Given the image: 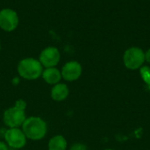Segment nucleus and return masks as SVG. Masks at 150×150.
I'll return each mask as SVG.
<instances>
[{
  "label": "nucleus",
  "instance_id": "1",
  "mask_svg": "<svg viewBox=\"0 0 150 150\" xmlns=\"http://www.w3.org/2000/svg\"><path fill=\"white\" fill-rule=\"evenodd\" d=\"M26 103L23 100H18L15 106L7 109L4 113V122L10 128H18L26 119L25 118Z\"/></svg>",
  "mask_w": 150,
  "mask_h": 150
},
{
  "label": "nucleus",
  "instance_id": "2",
  "mask_svg": "<svg viewBox=\"0 0 150 150\" xmlns=\"http://www.w3.org/2000/svg\"><path fill=\"white\" fill-rule=\"evenodd\" d=\"M47 130V127L46 122L38 117H30L26 118L22 125V131L25 137L33 141L44 138Z\"/></svg>",
  "mask_w": 150,
  "mask_h": 150
},
{
  "label": "nucleus",
  "instance_id": "3",
  "mask_svg": "<svg viewBox=\"0 0 150 150\" xmlns=\"http://www.w3.org/2000/svg\"><path fill=\"white\" fill-rule=\"evenodd\" d=\"M18 74L25 80H36L42 75V65L39 60L32 57L22 59L18 65Z\"/></svg>",
  "mask_w": 150,
  "mask_h": 150
},
{
  "label": "nucleus",
  "instance_id": "4",
  "mask_svg": "<svg viewBox=\"0 0 150 150\" xmlns=\"http://www.w3.org/2000/svg\"><path fill=\"white\" fill-rule=\"evenodd\" d=\"M123 62L127 69L137 70L143 66L145 62V53L138 47L129 48L124 53Z\"/></svg>",
  "mask_w": 150,
  "mask_h": 150
},
{
  "label": "nucleus",
  "instance_id": "5",
  "mask_svg": "<svg viewBox=\"0 0 150 150\" xmlns=\"http://www.w3.org/2000/svg\"><path fill=\"white\" fill-rule=\"evenodd\" d=\"M4 139L8 146L17 149L23 148L26 142V137L19 128H10L6 130Z\"/></svg>",
  "mask_w": 150,
  "mask_h": 150
},
{
  "label": "nucleus",
  "instance_id": "6",
  "mask_svg": "<svg viewBox=\"0 0 150 150\" xmlns=\"http://www.w3.org/2000/svg\"><path fill=\"white\" fill-rule=\"evenodd\" d=\"M18 24V17L11 9H3L0 11V27L6 31H13Z\"/></svg>",
  "mask_w": 150,
  "mask_h": 150
},
{
  "label": "nucleus",
  "instance_id": "7",
  "mask_svg": "<svg viewBox=\"0 0 150 150\" xmlns=\"http://www.w3.org/2000/svg\"><path fill=\"white\" fill-rule=\"evenodd\" d=\"M39 61L47 68L54 67L60 61V52L54 47H47L41 51Z\"/></svg>",
  "mask_w": 150,
  "mask_h": 150
},
{
  "label": "nucleus",
  "instance_id": "8",
  "mask_svg": "<svg viewBox=\"0 0 150 150\" xmlns=\"http://www.w3.org/2000/svg\"><path fill=\"white\" fill-rule=\"evenodd\" d=\"M62 78L68 81H74L79 79L82 74V66L76 61L66 63L62 69Z\"/></svg>",
  "mask_w": 150,
  "mask_h": 150
},
{
  "label": "nucleus",
  "instance_id": "9",
  "mask_svg": "<svg viewBox=\"0 0 150 150\" xmlns=\"http://www.w3.org/2000/svg\"><path fill=\"white\" fill-rule=\"evenodd\" d=\"M42 78L47 83L50 85H56L62 79V73L54 67L47 68L42 72Z\"/></svg>",
  "mask_w": 150,
  "mask_h": 150
},
{
  "label": "nucleus",
  "instance_id": "10",
  "mask_svg": "<svg viewBox=\"0 0 150 150\" xmlns=\"http://www.w3.org/2000/svg\"><path fill=\"white\" fill-rule=\"evenodd\" d=\"M69 90L67 85L62 83H58L54 86L51 90V96L56 102H61L65 100L69 95Z\"/></svg>",
  "mask_w": 150,
  "mask_h": 150
},
{
  "label": "nucleus",
  "instance_id": "11",
  "mask_svg": "<svg viewBox=\"0 0 150 150\" xmlns=\"http://www.w3.org/2000/svg\"><path fill=\"white\" fill-rule=\"evenodd\" d=\"M67 141L62 135H55L48 142L49 150H66Z\"/></svg>",
  "mask_w": 150,
  "mask_h": 150
},
{
  "label": "nucleus",
  "instance_id": "12",
  "mask_svg": "<svg viewBox=\"0 0 150 150\" xmlns=\"http://www.w3.org/2000/svg\"><path fill=\"white\" fill-rule=\"evenodd\" d=\"M140 74H141V77L142 79V80L148 85L150 86V67L149 66H147V65H144V66H142L141 67V70H140Z\"/></svg>",
  "mask_w": 150,
  "mask_h": 150
},
{
  "label": "nucleus",
  "instance_id": "13",
  "mask_svg": "<svg viewBox=\"0 0 150 150\" xmlns=\"http://www.w3.org/2000/svg\"><path fill=\"white\" fill-rule=\"evenodd\" d=\"M69 150H87V148L85 145L82 143H75L74 145L71 146Z\"/></svg>",
  "mask_w": 150,
  "mask_h": 150
},
{
  "label": "nucleus",
  "instance_id": "14",
  "mask_svg": "<svg viewBox=\"0 0 150 150\" xmlns=\"http://www.w3.org/2000/svg\"><path fill=\"white\" fill-rule=\"evenodd\" d=\"M0 150H9L7 143L4 141H0Z\"/></svg>",
  "mask_w": 150,
  "mask_h": 150
},
{
  "label": "nucleus",
  "instance_id": "15",
  "mask_svg": "<svg viewBox=\"0 0 150 150\" xmlns=\"http://www.w3.org/2000/svg\"><path fill=\"white\" fill-rule=\"evenodd\" d=\"M145 61H147L148 63L150 64V49H149L145 52Z\"/></svg>",
  "mask_w": 150,
  "mask_h": 150
},
{
  "label": "nucleus",
  "instance_id": "16",
  "mask_svg": "<svg viewBox=\"0 0 150 150\" xmlns=\"http://www.w3.org/2000/svg\"><path fill=\"white\" fill-rule=\"evenodd\" d=\"M0 49H1V43H0Z\"/></svg>",
  "mask_w": 150,
  "mask_h": 150
},
{
  "label": "nucleus",
  "instance_id": "17",
  "mask_svg": "<svg viewBox=\"0 0 150 150\" xmlns=\"http://www.w3.org/2000/svg\"><path fill=\"white\" fill-rule=\"evenodd\" d=\"M105 150H113V149H105Z\"/></svg>",
  "mask_w": 150,
  "mask_h": 150
}]
</instances>
